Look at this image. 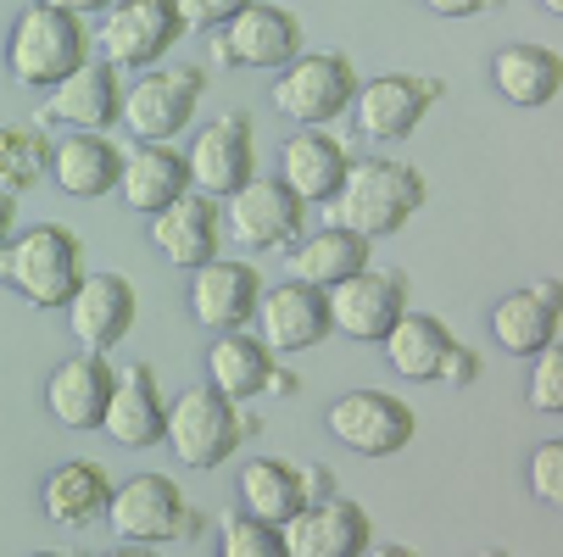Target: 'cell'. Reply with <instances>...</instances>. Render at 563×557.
<instances>
[{
  "label": "cell",
  "instance_id": "1",
  "mask_svg": "<svg viewBox=\"0 0 563 557\" xmlns=\"http://www.w3.org/2000/svg\"><path fill=\"white\" fill-rule=\"evenodd\" d=\"M424 207V179L408 163H390V156H363V163L346 168L330 218L357 229L363 241H379V234L408 229V218Z\"/></svg>",
  "mask_w": 563,
  "mask_h": 557
},
{
  "label": "cell",
  "instance_id": "2",
  "mask_svg": "<svg viewBox=\"0 0 563 557\" xmlns=\"http://www.w3.org/2000/svg\"><path fill=\"white\" fill-rule=\"evenodd\" d=\"M90 56H96V34L85 29V18L56 12V7H45V0L23 7L12 34H7V67L29 90H56L62 78L78 73Z\"/></svg>",
  "mask_w": 563,
  "mask_h": 557
},
{
  "label": "cell",
  "instance_id": "3",
  "mask_svg": "<svg viewBox=\"0 0 563 557\" xmlns=\"http://www.w3.org/2000/svg\"><path fill=\"white\" fill-rule=\"evenodd\" d=\"M85 279V246H78V234L62 229V223H34L23 234L7 241V279L23 301L45 307V312H62Z\"/></svg>",
  "mask_w": 563,
  "mask_h": 557
},
{
  "label": "cell",
  "instance_id": "4",
  "mask_svg": "<svg viewBox=\"0 0 563 557\" xmlns=\"http://www.w3.org/2000/svg\"><path fill=\"white\" fill-rule=\"evenodd\" d=\"M263 424L257 419H240V402H229L223 390L212 385H190L185 396H174L168 402V430L163 441L174 446V457L185 468H218L234 457V446L257 435Z\"/></svg>",
  "mask_w": 563,
  "mask_h": 557
},
{
  "label": "cell",
  "instance_id": "5",
  "mask_svg": "<svg viewBox=\"0 0 563 557\" xmlns=\"http://www.w3.org/2000/svg\"><path fill=\"white\" fill-rule=\"evenodd\" d=\"M107 524L129 546H179V541L201 535V513L185 502V491L168 474H134V480L112 486Z\"/></svg>",
  "mask_w": 563,
  "mask_h": 557
},
{
  "label": "cell",
  "instance_id": "6",
  "mask_svg": "<svg viewBox=\"0 0 563 557\" xmlns=\"http://www.w3.org/2000/svg\"><path fill=\"white\" fill-rule=\"evenodd\" d=\"M352 96H357V67L341 51H301L274 78V107L296 129H324V123L346 118Z\"/></svg>",
  "mask_w": 563,
  "mask_h": 557
},
{
  "label": "cell",
  "instance_id": "7",
  "mask_svg": "<svg viewBox=\"0 0 563 557\" xmlns=\"http://www.w3.org/2000/svg\"><path fill=\"white\" fill-rule=\"evenodd\" d=\"M185 18H179V0H112L101 12V29H96V51L101 62H112L118 73L134 67H156L179 40H185Z\"/></svg>",
  "mask_w": 563,
  "mask_h": 557
},
{
  "label": "cell",
  "instance_id": "8",
  "mask_svg": "<svg viewBox=\"0 0 563 557\" xmlns=\"http://www.w3.org/2000/svg\"><path fill=\"white\" fill-rule=\"evenodd\" d=\"M307 223V201L274 174H252L234 196H223V234H234L246 252H285Z\"/></svg>",
  "mask_w": 563,
  "mask_h": 557
},
{
  "label": "cell",
  "instance_id": "9",
  "mask_svg": "<svg viewBox=\"0 0 563 557\" xmlns=\"http://www.w3.org/2000/svg\"><path fill=\"white\" fill-rule=\"evenodd\" d=\"M207 90L201 67H145L123 90V123L134 140H174L190 129L196 101Z\"/></svg>",
  "mask_w": 563,
  "mask_h": 557
},
{
  "label": "cell",
  "instance_id": "10",
  "mask_svg": "<svg viewBox=\"0 0 563 557\" xmlns=\"http://www.w3.org/2000/svg\"><path fill=\"white\" fill-rule=\"evenodd\" d=\"M301 23L296 12L274 7V0H246L223 29H218V67H257V73H279L290 56H301Z\"/></svg>",
  "mask_w": 563,
  "mask_h": 557
},
{
  "label": "cell",
  "instance_id": "11",
  "mask_svg": "<svg viewBox=\"0 0 563 557\" xmlns=\"http://www.w3.org/2000/svg\"><path fill=\"white\" fill-rule=\"evenodd\" d=\"M441 96H446V85L430 73H379L368 85H357V96H352L357 134L363 140H408Z\"/></svg>",
  "mask_w": 563,
  "mask_h": 557
},
{
  "label": "cell",
  "instance_id": "12",
  "mask_svg": "<svg viewBox=\"0 0 563 557\" xmlns=\"http://www.w3.org/2000/svg\"><path fill=\"white\" fill-rule=\"evenodd\" d=\"M330 301V324L357 341V346H379L390 335V324L408 312V279L390 274V268H357L352 279L324 290Z\"/></svg>",
  "mask_w": 563,
  "mask_h": 557
},
{
  "label": "cell",
  "instance_id": "13",
  "mask_svg": "<svg viewBox=\"0 0 563 557\" xmlns=\"http://www.w3.org/2000/svg\"><path fill=\"white\" fill-rule=\"evenodd\" d=\"M185 168H190V190H201L212 201L234 196L240 185L257 174V129H252V118L246 112L212 118L196 134V145L185 151Z\"/></svg>",
  "mask_w": 563,
  "mask_h": 557
},
{
  "label": "cell",
  "instance_id": "14",
  "mask_svg": "<svg viewBox=\"0 0 563 557\" xmlns=\"http://www.w3.org/2000/svg\"><path fill=\"white\" fill-rule=\"evenodd\" d=\"M413 408L390 390H346L341 402H330V435L357 457H396L413 441Z\"/></svg>",
  "mask_w": 563,
  "mask_h": 557
},
{
  "label": "cell",
  "instance_id": "15",
  "mask_svg": "<svg viewBox=\"0 0 563 557\" xmlns=\"http://www.w3.org/2000/svg\"><path fill=\"white\" fill-rule=\"evenodd\" d=\"M62 312H67V330H73L78 352H112L134 330L140 296H134V285L123 274H85Z\"/></svg>",
  "mask_w": 563,
  "mask_h": 557
},
{
  "label": "cell",
  "instance_id": "16",
  "mask_svg": "<svg viewBox=\"0 0 563 557\" xmlns=\"http://www.w3.org/2000/svg\"><path fill=\"white\" fill-rule=\"evenodd\" d=\"M163 430H168V402H163V390H156V374L145 363L112 368L101 435L118 441L123 452H145V446H163Z\"/></svg>",
  "mask_w": 563,
  "mask_h": 557
},
{
  "label": "cell",
  "instance_id": "17",
  "mask_svg": "<svg viewBox=\"0 0 563 557\" xmlns=\"http://www.w3.org/2000/svg\"><path fill=\"white\" fill-rule=\"evenodd\" d=\"M257 301H263V274L252 263H201L190 268V318L201 330L223 335V330H246L257 318Z\"/></svg>",
  "mask_w": 563,
  "mask_h": 557
},
{
  "label": "cell",
  "instance_id": "18",
  "mask_svg": "<svg viewBox=\"0 0 563 557\" xmlns=\"http://www.w3.org/2000/svg\"><path fill=\"white\" fill-rule=\"evenodd\" d=\"M279 535H285V557H357V552L374 546L368 513L357 502L335 497V491L307 502L290 524H279Z\"/></svg>",
  "mask_w": 563,
  "mask_h": 557
},
{
  "label": "cell",
  "instance_id": "19",
  "mask_svg": "<svg viewBox=\"0 0 563 557\" xmlns=\"http://www.w3.org/2000/svg\"><path fill=\"white\" fill-rule=\"evenodd\" d=\"M257 324H263L268 352H290V357H296V352H312V346H324V341L335 335L324 290L307 285V279H285V285L263 290Z\"/></svg>",
  "mask_w": 563,
  "mask_h": 557
},
{
  "label": "cell",
  "instance_id": "20",
  "mask_svg": "<svg viewBox=\"0 0 563 557\" xmlns=\"http://www.w3.org/2000/svg\"><path fill=\"white\" fill-rule=\"evenodd\" d=\"M151 246L163 252L174 268H201L218 257L223 246V207L201 190H185L179 201H168L151 218Z\"/></svg>",
  "mask_w": 563,
  "mask_h": 557
},
{
  "label": "cell",
  "instance_id": "21",
  "mask_svg": "<svg viewBox=\"0 0 563 557\" xmlns=\"http://www.w3.org/2000/svg\"><path fill=\"white\" fill-rule=\"evenodd\" d=\"M190 190V168H185V151L174 140H134L123 151V174H118V196L129 212L156 218L168 201H179Z\"/></svg>",
  "mask_w": 563,
  "mask_h": 557
},
{
  "label": "cell",
  "instance_id": "22",
  "mask_svg": "<svg viewBox=\"0 0 563 557\" xmlns=\"http://www.w3.org/2000/svg\"><path fill=\"white\" fill-rule=\"evenodd\" d=\"M123 118V78L112 62H85L78 73H67L62 85L51 90L40 123H67V129H112Z\"/></svg>",
  "mask_w": 563,
  "mask_h": 557
},
{
  "label": "cell",
  "instance_id": "23",
  "mask_svg": "<svg viewBox=\"0 0 563 557\" xmlns=\"http://www.w3.org/2000/svg\"><path fill=\"white\" fill-rule=\"evenodd\" d=\"M107 396H112L107 352H78V357L56 363L51 379H45V408H51V419L62 430H101Z\"/></svg>",
  "mask_w": 563,
  "mask_h": 557
},
{
  "label": "cell",
  "instance_id": "24",
  "mask_svg": "<svg viewBox=\"0 0 563 557\" xmlns=\"http://www.w3.org/2000/svg\"><path fill=\"white\" fill-rule=\"evenodd\" d=\"M352 168V156L335 134H318V129H301L279 145V179L307 201V207H330L341 179Z\"/></svg>",
  "mask_w": 563,
  "mask_h": 557
},
{
  "label": "cell",
  "instance_id": "25",
  "mask_svg": "<svg viewBox=\"0 0 563 557\" xmlns=\"http://www.w3.org/2000/svg\"><path fill=\"white\" fill-rule=\"evenodd\" d=\"M118 174H123V151L107 134H96V129H73L62 145H51V179L67 196H78V201L112 196Z\"/></svg>",
  "mask_w": 563,
  "mask_h": 557
},
{
  "label": "cell",
  "instance_id": "26",
  "mask_svg": "<svg viewBox=\"0 0 563 557\" xmlns=\"http://www.w3.org/2000/svg\"><path fill=\"white\" fill-rule=\"evenodd\" d=\"M107 497H112V474L90 457H73V463L51 468L40 486L45 519L62 530H90L96 519H107Z\"/></svg>",
  "mask_w": 563,
  "mask_h": 557
},
{
  "label": "cell",
  "instance_id": "27",
  "mask_svg": "<svg viewBox=\"0 0 563 557\" xmlns=\"http://www.w3.org/2000/svg\"><path fill=\"white\" fill-rule=\"evenodd\" d=\"M492 341L508 357H536L558 346V285H530L514 290L492 307Z\"/></svg>",
  "mask_w": 563,
  "mask_h": 557
},
{
  "label": "cell",
  "instance_id": "28",
  "mask_svg": "<svg viewBox=\"0 0 563 557\" xmlns=\"http://www.w3.org/2000/svg\"><path fill=\"white\" fill-rule=\"evenodd\" d=\"M274 368H279V357L268 352V341H257L246 330H223L212 341V352H207V385L223 390L229 402H252V396H263Z\"/></svg>",
  "mask_w": 563,
  "mask_h": 557
},
{
  "label": "cell",
  "instance_id": "29",
  "mask_svg": "<svg viewBox=\"0 0 563 557\" xmlns=\"http://www.w3.org/2000/svg\"><path fill=\"white\" fill-rule=\"evenodd\" d=\"M492 85L514 107H547L558 96V85H563V62L547 45L514 40V45H497L492 51Z\"/></svg>",
  "mask_w": 563,
  "mask_h": 557
},
{
  "label": "cell",
  "instance_id": "30",
  "mask_svg": "<svg viewBox=\"0 0 563 557\" xmlns=\"http://www.w3.org/2000/svg\"><path fill=\"white\" fill-rule=\"evenodd\" d=\"M379 346H385V357H390V368H396L401 379L430 385V379H441V363H446V352H452L457 341H452V330L441 324V318H430V312H401Z\"/></svg>",
  "mask_w": 563,
  "mask_h": 557
},
{
  "label": "cell",
  "instance_id": "31",
  "mask_svg": "<svg viewBox=\"0 0 563 557\" xmlns=\"http://www.w3.org/2000/svg\"><path fill=\"white\" fill-rule=\"evenodd\" d=\"M357 268H368V241L346 223H330V229L307 234L301 246H290V279H307L318 290L352 279Z\"/></svg>",
  "mask_w": 563,
  "mask_h": 557
},
{
  "label": "cell",
  "instance_id": "32",
  "mask_svg": "<svg viewBox=\"0 0 563 557\" xmlns=\"http://www.w3.org/2000/svg\"><path fill=\"white\" fill-rule=\"evenodd\" d=\"M240 508L268 519V524H290L301 508H307V491H301V468L279 463V457H257L240 468Z\"/></svg>",
  "mask_w": 563,
  "mask_h": 557
},
{
  "label": "cell",
  "instance_id": "33",
  "mask_svg": "<svg viewBox=\"0 0 563 557\" xmlns=\"http://www.w3.org/2000/svg\"><path fill=\"white\" fill-rule=\"evenodd\" d=\"M51 174V134L45 123H7L0 129V190H34Z\"/></svg>",
  "mask_w": 563,
  "mask_h": 557
},
{
  "label": "cell",
  "instance_id": "34",
  "mask_svg": "<svg viewBox=\"0 0 563 557\" xmlns=\"http://www.w3.org/2000/svg\"><path fill=\"white\" fill-rule=\"evenodd\" d=\"M218 552L223 557H285V535H279V524L234 508L218 519Z\"/></svg>",
  "mask_w": 563,
  "mask_h": 557
},
{
  "label": "cell",
  "instance_id": "35",
  "mask_svg": "<svg viewBox=\"0 0 563 557\" xmlns=\"http://www.w3.org/2000/svg\"><path fill=\"white\" fill-rule=\"evenodd\" d=\"M530 408L536 413H563V363L558 352H536V374H530Z\"/></svg>",
  "mask_w": 563,
  "mask_h": 557
},
{
  "label": "cell",
  "instance_id": "36",
  "mask_svg": "<svg viewBox=\"0 0 563 557\" xmlns=\"http://www.w3.org/2000/svg\"><path fill=\"white\" fill-rule=\"evenodd\" d=\"M530 491L541 502H558L563 491V441H541L536 457H530Z\"/></svg>",
  "mask_w": 563,
  "mask_h": 557
},
{
  "label": "cell",
  "instance_id": "37",
  "mask_svg": "<svg viewBox=\"0 0 563 557\" xmlns=\"http://www.w3.org/2000/svg\"><path fill=\"white\" fill-rule=\"evenodd\" d=\"M240 7H246V0H179V18H185V29H223Z\"/></svg>",
  "mask_w": 563,
  "mask_h": 557
},
{
  "label": "cell",
  "instance_id": "38",
  "mask_svg": "<svg viewBox=\"0 0 563 557\" xmlns=\"http://www.w3.org/2000/svg\"><path fill=\"white\" fill-rule=\"evenodd\" d=\"M474 379H479V357L468 346H452L441 363V385H474Z\"/></svg>",
  "mask_w": 563,
  "mask_h": 557
},
{
  "label": "cell",
  "instance_id": "39",
  "mask_svg": "<svg viewBox=\"0 0 563 557\" xmlns=\"http://www.w3.org/2000/svg\"><path fill=\"white\" fill-rule=\"evenodd\" d=\"M424 7L435 18H479V12H492L497 0H424Z\"/></svg>",
  "mask_w": 563,
  "mask_h": 557
},
{
  "label": "cell",
  "instance_id": "40",
  "mask_svg": "<svg viewBox=\"0 0 563 557\" xmlns=\"http://www.w3.org/2000/svg\"><path fill=\"white\" fill-rule=\"evenodd\" d=\"M301 491H307V502H318V497H330V491H335V480H330V468H318V463H307V468H301Z\"/></svg>",
  "mask_w": 563,
  "mask_h": 557
},
{
  "label": "cell",
  "instance_id": "41",
  "mask_svg": "<svg viewBox=\"0 0 563 557\" xmlns=\"http://www.w3.org/2000/svg\"><path fill=\"white\" fill-rule=\"evenodd\" d=\"M45 7H56V12H73V18H101L112 0H45Z\"/></svg>",
  "mask_w": 563,
  "mask_h": 557
},
{
  "label": "cell",
  "instance_id": "42",
  "mask_svg": "<svg viewBox=\"0 0 563 557\" xmlns=\"http://www.w3.org/2000/svg\"><path fill=\"white\" fill-rule=\"evenodd\" d=\"M12 229H18V196L0 190V241H12Z\"/></svg>",
  "mask_w": 563,
  "mask_h": 557
},
{
  "label": "cell",
  "instance_id": "43",
  "mask_svg": "<svg viewBox=\"0 0 563 557\" xmlns=\"http://www.w3.org/2000/svg\"><path fill=\"white\" fill-rule=\"evenodd\" d=\"M541 12L547 18H563V0H541Z\"/></svg>",
  "mask_w": 563,
  "mask_h": 557
}]
</instances>
